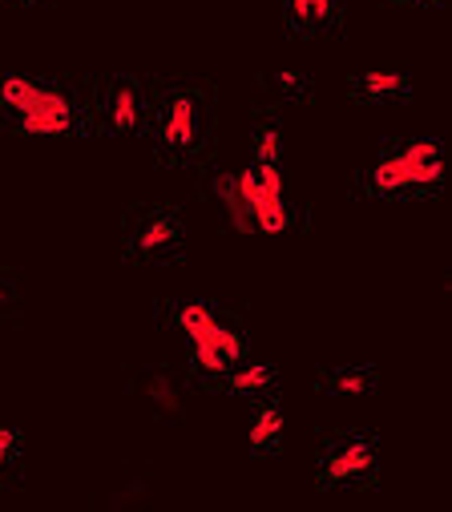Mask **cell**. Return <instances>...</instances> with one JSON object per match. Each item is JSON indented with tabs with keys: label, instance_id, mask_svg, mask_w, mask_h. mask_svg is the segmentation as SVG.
Instances as JSON below:
<instances>
[{
	"label": "cell",
	"instance_id": "8",
	"mask_svg": "<svg viewBox=\"0 0 452 512\" xmlns=\"http://www.w3.org/2000/svg\"><path fill=\"white\" fill-rule=\"evenodd\" d=\"M170 319H174V327L186 335V343H210L214 351H222L231 363H239V359H247V339H243V331L226 319V315H218L210 303H174L170 307Z\"/></svg>",
	"mask_w": 452,
	"mask_h": 512
},
{
	"label": "cell",
	"instance_id": "16",
	"mask_svg": "<svg viewBox=\"0 0 452 512\" xmlns=\"http://www.w3.org/2000/svg\"><path fill=\"white\" fill-rule=\"evenodd\" d=\"M251 146H255V162H279L283 158V130H279L275 117H259Z\"/></svg>",
	"mask_w": 452,
	"mask_h": 512
},
{
	"label": "cell",
	"instance_id": "19",
	"mask_svg": "<svg viewBox=\"0 0 452 512\" xmlns=\"http://www.w3.org/2000/svg\"><path fill=\"white\" fill-rule=\"evenodd\" d=\"M424 5H444V0H424Z\"/></svg>",
	"mask_w": 452,
	"mask_h": 512
},
{
	"label": "cell",
	"instance_id": "17",
	"mask_svg": "<svg viewBox=\"0 0 452 512\" xmlns=\"http://www.w3.org/2000/svg\"><path fill=\"white\" fill-rule=\"evenodd\" d=\"M267 89H271L275 97H283V101H307V97H311V81H307L303 73H295V69L271 73V77H267Z\"/></svg>",
	"mask_w": 452,
	"mask_h": 512
},
{
	"label": "cell",
	"instance_id": "5",
	"mask_svg": "<svg viewBox=\"0 0 452 512\" xmlns=\"http://www.w3.org/2000/svg\"><path fill=\"white\" fill-rule=\"evenodd\" d=\"M182 222L166 206H134L122 218V246L134 263H170L182 254Z\"/></svg>",
	"mask_w": 452,
	"mask_h": 512
},
{
	"label": "cell",
	"instance_id": "14",
	"mask_svg": "<svg viewBox=\"0 0 452 512\" xmlns=\"http://www.w3.org/2000/svg\"><path fill=\"white\" fill-rule=\"evenodd\" d=\"M319 388L331 396H368L376 388V371L372 367H335L319 379Z\"/></svg>",
	"mask_w": 452,
	"mask_h": 512
},
{
	"label": "cell",
	"instance_id": "7",
	"mask_svg": "<svg viewBox=\"0 0 452 512\" xmlns=\"http://www.w3.org/2000/svg\"><path fill=\"white\" fill-rule=\"evenodd\" d=\"M235 186H239V198L243 206L251 210V222L255 230H287L291 226V206L283 198V174H279V162H255L247 170L235 174Z\"/></svg>",
	"mask_w": 452,
	"mask_h": 512
},
{
	"label": "cell",
	"instance_id": "9",
	"mask_svg": "<svg viewBox=\"0 0 452 512\" xmlns=\"http://www.w3.org/2000/svg\"><path fill=\"white\" fill-rule=\"evenodd\" d=\"M283 21L299 37H327L344 25V0H283Z\"/></svg>",
	"mask_w": 452,
	"mask_h": 512
},
{
	"label": "cell",
	"instance_id": "18",
	"mask_svg": "<svg viewBox=\"0 0 452 512\" xmlns=\"http://www.w3.org/2000/svg\"><path fill=\"white\" fill-rule=\"evenodd\" d=\"M21 452H25L21 432H17V428H0V484H5L9 476H17V468H21Z\"/></svg>",
	"mask_w": 452,
	"mask_h": 512
},
{
	"label": "cell",
	"instance_id": "12",
	"mask_svg": "<svg viewBox=\"0 0 452 512\" xmlns=\"http://www.w3.org/2000/svg\"><path fill=\"white\" fill-rule=\"evenodd\" d=\"M279 444H283V408L275 400H263L251 412V452L255 456H275Z\"/></svg>",
	"mask_w": 452,
	"mask_h": 512
},
{
	"label": "cell",
	"instance_id": "4",
	"mask_svg": "<svg viewBox=\"0 0 452 512\" xmlns=\"http://www.w3.org/2000/svg\"><path fill=\"white\" fill-rule=\"evenodd\" d=\"M380 480V448L368 432H335L319 444L315 484L319 488H372Z\"/></svg>",
	"mask_w": 452,
	"mask_h": 512
},
{
	"label": "cell",
	"instance_id": "13",
	"mask_svg": "<svg viewBox=\"0 0 452 512\" xmlns=\"http://www.w3.org/2000/svg\"><path fill=\"white\" fill-rule=\"evenodd\" d=\"M271 383H275L271 363H247V359L231 363V371L222 375V388L235 396H263V392H271Z\"/></svg>",
	"mask_w": 452,
	"mask_h": 512
},
{
	"label": "cell",
	"instance_id": "11",
	"mask_svg": "<svg viewBox=\"0 0 452 512\" xmlns=\"http://www.w3.org/2000/svg\"><path fill=\"white\" fill-rule=\"evenodd\" d=\"M348 89H352L356 101H392V97H408L412 81H408V73H400V69H368V73H360Z\"/></svg>",
	"mask_w": 452,
	"mask_h": 512
},
{
	"label": "cell",
	"instance_id": "6",
	"mask_svg": "<svg viewBox=\"0 0 452 512\" xmlns=\"http://www.w3.org/2000/svg\"><path fill=\"white\" fill-rule=\"evenodd\" d=\"M93 89V121L109 134H142L150 117V93L138 77H105Z\"/></svg>",
	"mask_w": 452,
	"mask_h": 512
},
{
	"label": "cell",
	"instance_id": "10",
	"mask_svg": "<svg viewBox=\"0 0 452 512\" xmlns=\"http://www.w3.org/2000/svg\"><path fill=\"white\" fill-rule=\"evenodd\" d=\"M138 400L154 420H178L186 412V383L170 371H150L138 379Z\"/></svg>",
	"mask_w": 452,
	"mask_h": 512
},
{
	"label": "cell",
	"instance_id": "3",
	"mask_svg": "<svg viewBox=\"0 0 452 512\" xmlns=\"http://www.w3.org/2000/svg\"><path fill=\"white\" fill-rule=\"evenodd\" d=\"M444 182V154L432 138L384 150L364 174L368 194H432Z\"/></svg>",
	"mask_w": 452,
	"mask_h": 512
},
{
	"label": "cell",
	"instance_id": "1",
	"mask_svg": "<svg viewBox=\"0 0 452 512\" xmlns=\"http://www.w3.org/2000/svg\"><path fill=\"white\" fill-rule=\"evenodd\" d=\"M146 130L162 162H202L214 142V97L198 81H170L150 93Z\"/></svg>",
	"mask_w": 452,
	"mask_h": 512
},
{
	"label": "cell",
	"instance_id": "20",
	"mask_svg": "<svg viewBox=\"0 0 452 512\" xmlns=\"http://www.w3.org/2000/svg\"><path fill=\"white\" fill-rule=\"evenodd\" d=\"M21 5H33V0H21Z\"/></svg>",
	"mask_w": 452,
	"mask_h": 512
},
{
	"label": "cell",
	"instance_id": "15",
	"mask_svg": "<svg viewBox=\"0 0 452 512\" xmlns=\"http://www.w3.org/2000/svg\"><path fill=\"white\" fill-rule=\"evenodd\" d=\"M210 190H214L218 206L226 210V218H231V226H235V230H255L251 210H247V206H243V198H239L235 174H214V178H210Z\"/></svg>",
	"mask_w": 452,
	"mask_h": 512
},
{
	"label": "cell",
	"instance_id": "2",
	"mask_svg": "<svg viewBox=\"0 0 452 512\" xmlns=\"http://www.w3.org/2000/svg\"><path fill=\"white\" fill-rule=\"evenodd\" d=\"M0 109L13 117L21 134H81L93 130V89L77 93L73 85L37 81L9 73L0 81Z\"/></svg>",
	"mask_w": 452,
	"mask_h": 512
}]
</instances>
